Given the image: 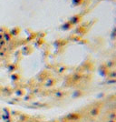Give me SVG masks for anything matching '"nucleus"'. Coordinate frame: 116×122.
I'll list each match as a JSON object with an SVG mask.
<instances>
[{
	"label": "nucleus",
	"mask_w": 116,
	"mask_h": 122,
	"mask_svg": "<svg viewBox=\"0 0 116 122\" xmlns=\"http://www.w3.org/2000/svg\"><path fill=\"white\" fill-rule=\"evenodd\" d=\"M111 36L112 38H116V27L112 30V33H111Z\"/></svg>",
	"instance_id": "nucleus-7"
},
{
	"label": "nucleus",
	"mask_w": 116,
	"mask_h": 122,
	"mask_svg": "<svg viewBox=\"0 0 116 122\" xmlns=\"http://www.w3.org/2000/svg\"><path fill=\"white\" fill-rule=\"evenodd\" d=\"M109 76L112 78H116V71H111L109 73Z\"/></svg>",
	"instance_id": "nucleus-6"
},
{
	"label": "nucleus",
	"mask_w": 116,
	"mask_h": 122,
	"mask_svg": "<svg viewBox=\"0 0 116 122\" xmlns=\"http://www.w3.org/2000/svg\"><path fill=\"white\" fill-rule=\"evenodd\" d=\"M84 0H72V5L73 6H80L84 4Z\"/></svg>",
	"instance_id": "nucleus-5"
},
{
	"label": "nucleus",
	"mask_w": 116,
	"mask_h": 122,
	"mask_svg": "<svg viewBox=\"0 0 116 122\" xmlns=\"http://www.w3.org/2000/svg\"><path fill=\"white\" fill-rule=\"evenodd\" d=\"M108 1H113V0H108Z\"/></svg>",
	"instance_id": "nucleus-8"
},
{
	"label": "nucleus",
	"mask_w": 116,
	"mask_h": 122,
	"mask_svg": "<svg viewBox=\"0 0 116 122\" xmlns=\"http://www.w3.org/2000/svg\"><path fill=\"white\" fill-rule=\"evenodd\" d=\"M99 72H100V74H101L102 76H107V75H109V67H107V66H102V67H100V69H99Z\"/></svg>",
	"instance_id": "nucleus-3"
},
{
	"label": "nucleus",
	"mask_w": 116,
	"mask_h": 122,
	"mask_svg": "<svg viewBox=\"0 0 116 122\" xmlns=\"http://www.w3.org/2000/svg\"><path fill=\"white\" fill-rule=\"evenodd\" d=\"M83 19V15L81 14H77V15H73V17L71 18L70 22L73 25H76V24H79Z\"/></svg>",
	"instance_id": "nucleus-1"
},
{
	"label": "nucleus",
	"mask_w": 116,
	"mask_h": 122,
	"mask_svg": "<svg viewBox=\"0 0 116 122\" xmlns=\"http://www.w3.org/2000/svg\"><path fill=\"white\" fill-rule=\"evenodd\" d=\"M86 29L85 27L84 26V25H79V26H77L75 29V32L79 35V36H81V35H84V34H85L86 33Z\"/></svg>",
	"instance_id": "nucleus-2"
},
{
	"label": "nucleus",
	"mask_w": 116,
	"mask_h": 122,
	"mask_svg": "<svg viewBox=\"0 0 116 122\" xmlns=\"http://www.w3.org/2000/svg\"><path fill=\"white\" fill-rule=\"evenodd\" d=\"M73 27V24L71 23L70 21H68V22H65L64 25H62V28L64 29V30H70L71 28Z\"/></svg>",
	"instance_id": "nucleus-4"
}]
</instances>
